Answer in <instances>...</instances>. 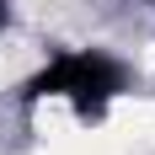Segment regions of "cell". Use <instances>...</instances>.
I'll return each instance as SVG.
<instances>
[{
    "mask_svg": "<svg viewBox=\"0 0 155 155\" xmlns=\"http://www.w3.org/2000/svg\"><path fill=\"white\" fill-rule=\"evenodd\" d=\"M5 21H11V5H5V0H0V32H5Z\"/></svg>",
    "mask_w": 155,
    "mask_h": 155,
    "instance_id": "7a4b0ae2",
    "label": "cell"
},
{
    "mask_svg": "<svg viewBox=\"0 0 155 155\" xmlns=\"http://www.w3.org/2000/svg\"><path fill=\"white\" fill-rule=\"evenodd\" d=\"M128 91V64L107 48H59L54 59L27 75L21 86V102H48V96H59V102H75L80 118H102L107 102Z\"/></svg>",
    "mask_w": 155,
    "mask_h": 155,
    "instance_id": "6da1fadb",
    "label": "cell"
}]
</instances>
